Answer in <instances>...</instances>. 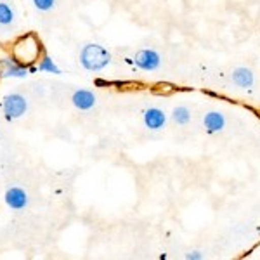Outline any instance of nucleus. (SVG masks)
<instances>
[{
  "mask_svg": "<svg viewBox=\"0 0 260 260\" xmlns=\"http://www.w3.org/2000/svg\"><path fill=\"white\" fill-rule=\"evenodd\" d=\"M42 56H44V47H42V42L35 33L21 35L19 39L14 40L11 47L12 59L21 66H26V68L35 64Z\"/></svg>",
  "mask_w": 260,
  "mask_h": 260,
  "instance_id": "1",
  "label": "nucleus"
},
{
  "mask_svg": "<svg viewBox=\"0 0 260 260\" xmlns=\"http://www.w3.org/2000/svg\"><path fill=\"white\" fill-rule=\"evenodd\" d=\"M111 54L99 44H87L80 52V64L87 71H101L111 62Z\"/></svg>",
  "mask_w": 260,
  "mask_h": 260,
  "instance_id": "2",
  "label": "nucleus"
},
{
  "mask_svg": "<svg viewBox=\"0 0 260 260\" xmlns=\"http://www.w3.org/2000/svg\"><path fill=\"white\" fill-rule=\"evenodd\" d=\"M2 108H4V115H6L7 120H16V118H21V116L26 113L28 101L24 99V95L14 92V94H7L6 98H4Z\"/></svg>",
  "mask_w": 260,
  "mask_h": 260,
  "instance_id": "3",
  "label": "nucleus"
},
{
  "mask_svg": "<svg viewBox=\"0 0 260 260\" xmlns=\"http://www.w3.org/2000/svg\"><path fill=\"white\" fill-rule=\"evenodd\" d=\"M132 61L142 71H156L161 64V56L154 49H142L134 56Z\"/></svg>",
  "mask_w": 260,
  "mask_h": 260,
  "instance_id": "4",
  "label": "nucleus"
},
{
  "mask_svg": "<svg viewBox=\"0 0 260 260\" xmlns=\"http://www.w3.org/2000/svg\"><path fill=\"white\" fill-rule=\"evenodd\" d=\"M167 120H169V116H167V113L160 110V108H149V110H146L144 115H142V121H144L146 128L154 130V132L165 127Z\"/></svg>",
  "mask_w": 260,
  "mask_h": 260,
  "instance_id": "5",
  "label": "nucleus"
},
{
  "mask_svg": "<svg viewBox=\"0 0 260 260\" xmlns=\"http://www.w3.org/2000/svg\"><path fill=\"white\" fill-rule=\"evenodd\" d=\"M28 73L26 66L18 64L12 57L0 59V78H24Z\"/></svg>",
  "mask_w": 260,
  "mask_h": 260,
  "instance_id": "6",
  "label": "nucleus"
},
{
  "mask_svg": "<svg viewBox=\"0 0 260 260\" xmlns=\"http://www.w3.org/2000/svg\"><path fill=\"white\" fill-rule=\"evenodd\" d=\"M71 103H73V106L77 108V110L89 111L95 106V95H94V92H90L87 89H78L71 95Z\"/></svg>",
  "mask_w": 260,
  "mask_h": 260,
  "instance_id": "7",
  "label": "nucleus"
},
{
  "mask_svg": "<svg viewBox=\"0 0 260 260\" xmlns=\"http://www.w3.org/2000/svg\"><path fill=\"white\" fill-rule=\"evenodd\" d=\"M6 203L12 210H23L28 205V194L21 187H9L6 191Z\"/></svg>",
  "mask_w": 260,
  "mask_h": 260,
  "instance_id": "8",
  "label": "nucleus"
},
{
  "mask_svg": "<svg viewBox=\"0 0 260 260\" xmlns=\"http://www.w3.org/2000/svg\"><path fill=\"white\" fill-rule=\"evenodd\" d=\"M203 127L208 134H219L225 128V116L220 111H208L203 116Z\"/></svg>",
  "mask_w": 260,
  "mask_h": 260,
  "instance_id": "9",
  "label": "nucleus"
},
{
  "mask_svg": "<svg viewBox=\"0 0 260 260\" xmlns=\"http://www.w3.org/2000/svg\"><path fill=\"white\" fill-rule=\"evenodd\" d=\"M255 77H253V71L246 66H238L236 70L233 71V83L240 89H250L253 87Z\"/></svg>",
  "mask_w": 260,
  "mask_h": 260,
  "instance_id": "10",
  "label": "nucleus"
},
{
  "mask_svg": "<svg viewBox=\"0 0 260 260\" xmlns=\"http://www.w3.org/2000/svg\"><path fill=\"white\" fill-rule=\"evenodd\" d=\"M172 120H174L177 125H180V127L187 125L191 121V111H189V108H186V106L174 108V111H172Z\"/></svg>",
  "mask_w": 260,
  "mask_h": 260,
  "instance_id": "11",
  "label": "nucleus"
},
{
  "mask_svg": "<svg viewBox=\"0 0 260 260\" xmlns=\"http://www.w3.org/2000/svg\"><path fill=\"white\" fill-rule=\"evenodd\" d=\"M39 71L42 73H52V75H61V70L57 68V64L50 59L49 56H42V59L39 61Z\"/></svg>",
  "mask_w": 260,
  "mask_h": 260,
  "instance_id": "12",
  "label": "nucleus"
},
{
  "mask_svg": "<svg viewBox=\"0 0 260 260\" xmlns=\"http://www.w3.org/2000/svg\"><path fill=\"white\" fill-rule=\"evenodd\" d=\"M14 21V11L7 4H0V24H11Z\"/></svg>",
  "mask_w": 260,
  "mask_h": 260,
  "instance_id": "13",
  "label": "nucleus"
},
{
  "mask_svg": "<svg viewBox=\"0 0 260 260\" xmlns=\"http://www.w3.org/2000/svg\"><path fill=\"white\" fill-rule=\"evenodd\" d=\"M31 2H33V6H35L37 9L44 11V12L52 11L54 7H56V0H31Z\"/></svg>",
  "mask_w": 260,
  "mask_h": 260,
  "instance_id": "14",
  "label": "nucleus"
},
{
  "mask_svg": "<svg viewBox=\"0 0 260 260\" xmlns=\"http://www.w3.org/2000/svg\"><path fill=\"white\" fill-rule=\"evenodd\" d=\"M203 258H205V255L201 253V251H198V250L186 253V260H203Z\"/></svg>",
  "mask_w": 260,
  "mask_h": 260,
  "instance_id": "15",
  "label": "nucleus"
}]
</instances>
